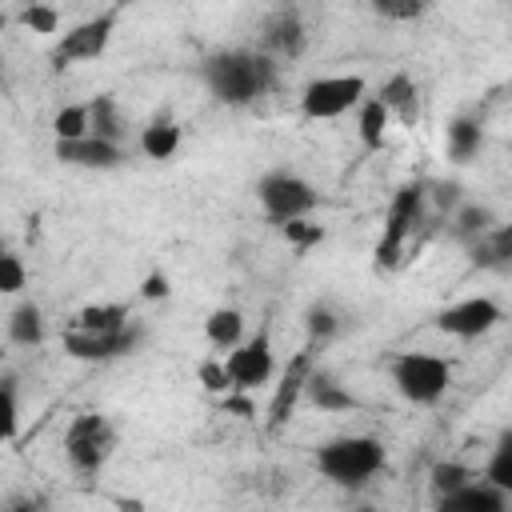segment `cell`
<instances>
[{
  "label": "cell",
  "mask_w": 512,
  "mask_h": 512,
  "mask_svg": "<svg viewBox=\"0 0 512 512\" xmlns=\"http://www.w3.org/2000/svg\"><path fill=\"white\" fill-rule=\"evenodd\" d=\"M256 200H260L264 216L280 224V220H292V216H308L320 204V192L304 176H296L288 168H272L256 180Z\"/></svg>",
  "instance_id": "7"
},
{
  "label": "cell",
  "mask_w": 512,
  "mask_h": 512,
  "mask_svg": "<svg viewBox=\"0 0 512 512\" xmlns=\"http://www.w3.org/2000/svg\"><path fill=\"white\" fill-rule=\"evenodd\" d=\"M16 24L24 32H32V36H56L60 32V12L52 4H44V0H32V4H24L16 12Z\"/></svg>",
  "instance_id": "27"
},
{
  "label": "cell",
  "mask_w": 512,
  "mask_h": 512,
  "mask_svg": "<svg viewBox=\"0 0 512 512\" xmlns=\"http://www.w3.org/2000/svg\"><path fill=\"white\" fill-rule=\"evenodd\" d=\"M484 480L496 484V488H504V492H512V436H508V432H504L500 444L492 448V460H488V468H484Z\"/></svg>",
  "instance_id": "30"
},
{
  "label": "cell",
  "mask_w": 512,
  "mask_h": 512,
  "mask_svg": "<svg viewBox=\"0 0 512 512\" xmlns=\"http://www.w3.org/2000/svg\"><path fill=\"white\" fill-rule=\"evenodd\" d=\"M116 452V428L108 424V416L100 412H80L72 424H68V436H64V456L76 472L92 476L100 472Z\"/></svg>",
  "instance_id": "5"
},
{
  "label": "cell",
  "mask_w": 512,
  "mask_h": 512,
  "mask_svg": "<svg viewBox=\"0 0 512 512\" xmlns=\"http://www.w3.org/2000/svg\"><path fill=\"white\" fill-rule=\"evenodd\" d=\"M200 384L212 392V396H224L232 392V380H228V368H224V356H212V360H200Z\"/></svg>",
  "instance_id": "34"
},
{
  "label": "cell",
  "mask_w": 512,
  "mask_h": 512,
  "mask_svg": "<svg viewBox=\"0 0 512 512\" xmlns=\"http://www.w3.org/2000/svg\"><path fill=\"white\" fill-rule=\"evenodd\" d=\"M8 336H12V344H20V348L40 344V340H44V312H40V304H32V300L16 304L12 316H8Z\"/></svg>",
  "instance_id": "25"
},
{
  "label": "cell",
  "mask_w": 512,
  "mask_h": 512,
  "mask_svg": "<svg viewBox=\"0 0 512 512\" xmlns=\"http://www.w3.org/2000/svg\"><path fill=\"white\" fill-rule=\"evenodd\" d=\"M480 148H484V124L476 116H456L448 124V160L468 164L480 156Z\"/></svg>",
  "instance_id": "22"
},
{
  "label": "cell",
  "mask_w": 512,
  "mask_h": 512,
  "mask_svg": "<svg viewBox=\"0 0 512 512\" xmlns=\"http://www.w3.org/2000/svg\"><path fill=\"white\" fill-rule=\"evenodd\" d=\"M52 136L56 140H80V136H88V104H64V108H56Z\"/></svg>",
  "instance_id": "29"
},
{
  "label": "cell",
  "mask_w": 512,
  "mask_h": 512,
  "mask_svg": "<svg viewBox=\"0 0 512 512\" xmlns=\"http://www.w3.org/2000/svg\"><path fill=\"white\" fill-rule=\"evenodd\" d=\"M336 328H340V320H336V312H332V308H324V304H320V308H312V312H308V336H312V344H316V340H320V344H324V340H332V336H336Z\"/></svg>",
  "instance_id": "35"
},
{
  "label": "cell",
  "mask_w": 512,
  "mask_h": 512,
  "mask_svg": "<svg viewBox=\"0 0 512 512\" xmlns=\"http://www.w3.org/2000/svg\"><path fill=\"white\" fill-rule=\"evenodd\" d=\"M224 368H228L232 388H240V392H256V388H264V384L276 376V352H272L268 324H264L256 336L232 344V348L224 352Z\"/></svg>",
  "instance_id": "9"
},
{
  "label": "cell",
  "mask_w": 512,
  "mask_h": 512,
  "mask_svg": "<svg viewBox=\"0 0 512 512\" xmlns=\"http://www.w3.org/2000/svg\"><path fill=\"white\" fill-rule=\"evenodd\" d=\"M364 96H368V84H364V76H356V72L316 76V80H308L304 92H300V116H304V120H336V116L352 112Z\"/></svg>",
  "instance_id": "6"
},
{
  "label": "cell",
  "mask_w": 512,
  "mask_h": 512,
  "mask_svg": "<svg viewBox=\"0 0 512 512\" xmlns=\"http://www.w3.org/2000/svg\"><path fill=\"white\" fill-rule=\"evenodd\" d=\"M432 196H436L440 208H456V204H460V188H456V184H436Z\"/></svg>",
  "instance_id": "38"
},
{
  "label": "cell",
  "mask_w": 512,
  "mask_h": 512,
  "mask_svg": "<svg viewBox=\"0 0 512 512\" xmlns=\"http://www.w3.org/2000/svg\"><path fill=\"white\" fill-rule=\"evenodd\" d=\"M88 132L100 136V140H112V144H124L128 128L120 120V108H116V96L112 92H100L88 100Z\"/></svg>",
  "instance_id": "21"
},
{
  "label": "cell",
  "mask_w": 512,
  "mask_h": 512,
  "mask_svg": "<svg viewBox=\"0 0 512 512\" xmlns=\"http://www.w3.org/2000/svg\"><path fill=\"white\" fill-rule=\"evenodd\" d=\"M380 4H388V0H372V8H380Z\"/></svg>",
  "instance_id": "40"
},
{
  "label": "cell",
  "mask_w": 512,
  "mask_h": 512,
  "mask_svg": "<svg viewBox=\"0 0 512 512\" xmlns=\"http://www.w3.org/2000/svg\"><path fill=\"white\" fill-rule=\"evenodd\" d=\"M144 340V328L136 320H128L124 328H112V332H84V328H68L64 332V352L72 360H84V364H108V360H120V356H132Z\"/></svg>",
  "instance_id": "10"
},
{
  "label": "cell",
  "mask_w": 512,
  "mask_h": 512,
  "mask_svg": "<svg viewBox=\"0 0 512 512\" xmlns=\"http://www.w3.org/2000/svg\"><path fill=\"white\" fill-rule=\"evenodd\" d=\"M388 128H392V112L376 100V96H364L356 104V132H360V144L368 152H380L384 140H388Z\"/></svg>",
  "instance_id": "20"
},
{
  "label": "cell",
  "mask_w": 512,
  "mask_h": 512,
  "mask_svg": "<svg viewBox=\"0 0 512 512\" xmlns=\"http://www.w3.org/2000/svg\"><path fill=\"white\" fill-rule=\"evenodd\" d=\"M428 4H432V0H388V4H380L376 12H380L384 20H416V16L428 12Z\"/></svg>",
  "instance_id": "36"
},
{
  "label": "cell",
  "mask_w": 512,
  "mask_h": 512,
  "mask_svg": "<svg viewBox=\"0 0 512 512\" xmlns=\"http://www.w3.org/2000/svg\"><path fill=\"white\" fill-rule=\"evenodd\" d=\"M280 236L296 248V252H308V248H316V244H324V224H316V220H308V216H292V220H280Z\"/></svg>",
  "instance_id": "28"
},
{
  "label": "cell",
  "mask_w": 512,
  "mask_h": 512,
  "mask_svg": "<svg viewBox=\"0 0 512 512\" xmlns=\"http://www.w3.org/2000/svg\"><path fill=\"white\" fill-rule=\"evenodd\" d=\"M304 396H308L320 412H356V408H360V400H356V396H352L336 376H328V372H320V368H312V372H308Z\"/></svg>",
  "instance_id": "18"
},
{
  "label": "cell",
  "mask_w": 512,
  "mask_h": 512,
  "mask_svg": "<svg viewBox=\"0 0 512 512\" xmlns=\"http://www.w3.org/2000/svg\"><path fill=\"white\" fill-rule=\"evenodd\" d=\"M20 428V400H16V384L0 380V444L12 440Z\"/></svg>",
  "instance_id": "33"
},
{
  "label": "cell",
  "mask_w": 512,
  "mask_h": 512,
  "mask_svg": "<svg viewBox=\"0 0 512 512\" xmlns=\"http://www.w3.org/2000/svg\"><path fill=\"white\" fill-rule=\"evenodd\" d=\"M28 288V268L16 252H4L0 256V296H20Z\"/></svg>",
  "instance_id": "32"
},
{
  "label": "cell",
  "mask_w": 512,
  "mask_h": 512,
  "mask_svg": "<svg viewBox=\"0 0 512 512\" xmlns=\"http://www.w3.org/2000/svg\"><path fill=\"white\" fill-rule=\"evenodd\" d=\"M4 252H8V244H4V236H0V256H4Z\"/></svg>",
  "instance_id": "39"
},
{
  "label": "cell",
  "mask_w": 512,
  "mask_h": 512,
  "mask_svg": "<svg viewBox=\"0 0 512 512\" xmlns=\"http://www.w3.org/2000/svg\"><path fill=\"white\" fill-rule=\"evenodd\" d=\"M388 464V452H384V440L380 436H368V432H356V436H336L328 444L316 448V472L340 488H360L368 484L372 476H380Z\"/></svg>",
  "instance_id": "2"
},
{
  "label": "cell",
  "mask_w": 512,
  "mask_h": 512,
  "mask_svg": "<svg viewBox=\"0 0 512 512\" xmlns=\"http://www.w3.org/2000/svg\"><path fill=\"white\" fill-rule=\"evenodd\" d=\"M180 124L172 120V116H156V120H148L144 128H140V152L148 156V160H156V164H164V160H172L176 152H180Z\"/></svg>",
  "instance_id": "19"
},
{
  "label": "cell",
  "mask_w": 512,
  "mask_h": 512,
  "mask_svg": "<svg viewBox=\"0 0 512 512\" xmlns=\"http://www.w3.org/2000/svg\"><path fill=\"white\" fill-rule=\"evenodd\" d=\"M204 336L216 352H228L232 344L244 340V312L240 308H212L204 320Z\"/></svg>",
  "instance_id": "23"
},
{
  "label": "cell",
  "mask_w": 512,
  "mask_h": 512,
  "mask_svg": "<svg viewBox=\"0 0 512 512\" xmlns=\"http://www.w3.org/2000/svg\"><path fill=\"white\" fill-rule=\"evenodd\" d=\"M308 372H312V344H308L304 352H296V356L288 360V368L280 372V384H276V392H272V400H268V428H272V432L292 420V412H296V404H300V396H304Z\"/></svg>",
  "instance_id": "13"
},
{
  "label": "cell",
  "mask_w": 512,
  "mask_h": 512,
  "mask_svg": "<svg viewBox=\"0 0 512 512\" xmlns=\"http://www.w3.org/2000/svg\"><path fill=\"white\" fill-rule=\"evenodd\" d=\"M56 160L68 164V168H88V172H112L128 160L124 144H112V140H100V136H80V140H56Z\"/></svg>",
  "instance_id": "12"
},
{
  "label": "cell",
  "mask_w": 512,
  "mask_h": 512,
  "mask_svg": "<svg viewBox=\"0 0 512 512\" xmlns=\"http://www.w3.org/2000/svg\"><path fill=\"white\" fill-rule=\"evenodd\" d=\"M388 376L408 404L428 408V404L444 400V392L452 384V364L436 352H400V356H392Z\"/></svg>",
  "instance_id": "3"
},
{
  "label": "cell",
  "mask_w": 512,
  "mask_h": 512,
  "mask_svg": "<svg viewBox=\"0 0 512 512\" xmlns=\"http://www.w3.org/2000/svg\"><path fill=\"white\" fill-rule=\"evenodd\" d=\"M376 100L392 112V120H400L404 128H416L420 120V88L408 72H392L380 88H376Z\"/></svg>",
  "instance_id": "15"
},
{
  "label": "cell",
  "mask_w": 512,
  "mask_h": 512,
  "mask_svg": "<svg viewBox=\"0 0 512 512\" xmlns=\"http://www.w3.org/2000/svg\"><path fill=\"white\" fill-rule=\"evenodd\" d=\"M508 504H512V492H504V488H496L480 476H472L460 488L436 496L440 512H508Z\"/></svg>",
  "instance_id": "14"
},
{
  "label": "cell",
  "mask_w": 512,
  "mask_h": 512,
  "mask_svg": "<svg viewBox=\"0 0 512 512\" xmlns=\"http://www.w3.org/2000/svg\"><path fill=\"white\" fill-rule=\"evenodd\" d=\"M472 252V264L476 268H488V272H508L512 268V224H492L484 236H476L468 244Z\"/></svg>",
  "instance_id": "16"
},
{
  "label": "cell",
  "mask_w": 512,
  "mask_h": 512,
  "mask_svg": "<svg viewBox=\"0 0 512 512\" xmlns=\"http://www.w3.org/2000/svg\"><path fill=\"white\" fill-rule=\"evenodd\" d=\"M132 320L128 304H84L76 316H72V328H84V332H112V328H124Z\"/></svg>",
  "instance_id": "24"
},
{
  "label": "cell",
  "mask_w": 512,
  "mask_h": 512,
  "mask_svg": "<svg viewBox=\"0 0 512 512\" xmlns=\"http://www.w3.org/2000/svg\"><path fill=\"white\" fill-rule=\"evenodd\" d=\"M264 48L268 56H300L304 52V24L292 8H280L268 24H264Z\"/></svg>",
  "instance_id": "17"
},
{
  "label": "cell",
  "mask_w": 512,
  "mask_h": 512,
  "mask_svg": "<svg viewBox=\"0 0 512 512\" xmlns=\"http://www.w3.org/2000/svg\"><path fill=\"white\" fill-rule=\"evenodd\" d=\"M476 472L468 468V464H460V460H440L436 468H432V476H428V484H432V496H444V492H452V488H460L464 480H472Z\"/></svg>",
  "instance_id": "31"
},
{
  "label": "cell",
  "mask_w": 512,
  "mask_h": 512,
  "mask_svg": "<svg viewBox=\"0 0 512 512\" xmlns=\"http://www.w3.org/2000/svg\"><path fill=\"white\" fill-rule=\"evenodd\" d=\"M140 296H144V300H168V296H172L168 276H164V272H148L144 284H140Z\"/></svg>",
  "instance_id": "37"
},
{
  "label": "cell",
  "mask_w": 512,
  "mask_h": 512,
  "mask_svg": "<svg viewBox=\"0 0 512 512\" xmlns=\"http://www.w3.org/2000/svg\"><path fill=\"white\" fill-rule=\"evenodd\" d=\"M200 80H204V88L220 104L248 108L260 96L272 92V84H276V60L268 52H252V48H224V52L204 56Z\"/></svg>",
  "instance_id": "1"
},
{
  "label": "cell",
  "mask_w": 512,
  "mask_h": 512,
  "mask_svg": "<svg viewBox=\"0 0 512 512\" xmlns=\"http://www.w3.org/2000/svg\"><path fill=\"white\" fill-rule=\"evenodd\" d=\"M492 224H496V216H492V208H488V204H456L452 236H456V240H464V244H472V240H476V236H484Z\"/></svg>",
  "instance_id": "26"
},
{
  "label": "cell",
  "mask_w": 512,
  "mask_h": 512,
  "mask_svg": "<svg viewBox=\"0 0 512 512\" xmlns=\"http://www.w3.org/2000/svg\"><path fill=\"white\" fill-rule=\"evenodd\" d=\"M124 4H128V0H120L116 8H104V12L88 16V20H80V24H72V28L56 40V48H52V68L64 72V68H72V64H84V60L104 56L108 44H112V32H116V24H120Z\"/></svg>",
  "instance_id": "4"
},
{
  "label": "cell",
  "mask_w": 512,
  "mask_h": 512,
  "mask_svg": "<svg viewBox=\"0 0 512 512\" xmlns=\"http://www.w3.org/2000/svg\"><path fill=\"white\" fill-rule=\"evenodd\" d=\"M424 216V188L420 184H404L392 204H388V216H384V232L376 240V268H396L404 248H408V236L416 232Z\"/></svg>",
  "instance_id": "8"
},
{
  "label": "cell",
  "mask_w": 512,
  "mask_h": 512,
  "mask_svg": "<svg viewBox=\"0 0 512 512\" xmlns=\"http://www.w3.org/2000/svg\"><path fill=\"white\" fill-rule=\"evenodd\" d=\"M500 320H504V308L492 296H468V300H456V304L436 312V328L444 336H456V340H480Z\"/></svg>",
  "instance_id": "11"
}]
</instances>
